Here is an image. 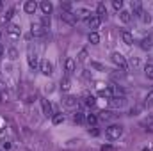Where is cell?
Returning <instances> with one entry per match:
<instances>
[{"label":"cell","instance_id":"obj_47","mask_svg":"<svg viewBox=\"0 0 153 151\" xmlns=\"http://www.w3.org/2000/svg\"><path fill=\"white\" fill-rule=\"evenodd\" d=\"M0 100H2V98H0Z\"/></svg>","mask_w":153,"mask_h":151},{"label":"cell","instance_id":"obj_44","mask_svg":"<svg viewBox=\"0 0 153 151\" xmlns=\"http://www.w3.org/2000/svg\"><path fill=\"white\" fill-rule=\"evenodd\" d=\"M152 123H153V117L146 119V121H143V124H144V126H148V124H152Z\"/></svg>","mask_w":153,"mask_h":151},{"label":"cell","instance_id":"obj_19","mask_svg":"<svg viewBox=\"0 0 153 151\" xmlns=\"http://www.w3.org/2000/svg\"><path fill=\"white\" fill-rule=\"evenodd\" d=\"M64 68H66V73L68 75H71L73 71H75V68H76V62H75V59H66V62H64Z\"/></svg>","mask_w":153,"mask_h":151},{"label":"cell","instance_id":"obj_32","mask_svg":"<svg viewBox=\"0 0 153 151\" xmlns=\"http://www.w3.org/2000/svg\"><path fill=\"white\" fill-rule=\"evenodd\" d=\"M71 7H73V5H71L70 2H61V11H64V13H73Z\"/></svg>","mask_w":153,"mask_h":151},{"label":"cell","instance_id":"obj_4","mask_svg":"<svg viewBox=\"0 0 153 151\" xmlns=\"http://www.w3.org/2000/svg\"><path fill=\"white\" fill-rule=\"evenodd\" d=\"M111 59H112V62H114L116 66H119L123 71H126V70H128V62H126V59H125L119 52H114V53L111 55Z\"/></svg>","mask_w":153,"mask_h":151},{"label":"cell","instance_id":"obj_18","mask_svg":"<svg viewBox=\"0 0 153 151\" xmlns=\"http://www.w3.org/2000/svg\"><path fill=\"white\" fill-rule=\"evenodd\" d=\"M121 39H123V43H125L126 46H132V44H134V36H132V32H128V30H121Z\"/></svg>","mask_w":153,"mask_h":151},{"label":"cell","instance_id":"obj_27","mask_svg":"<svg viewBox=\"0 0 153 151\" xmlns=\"http://www.w3.org/2000/svg\"><path fill=\"white\" fill-rule=\"evenodd\" d=\"M85 121H87L89 126H94V124L98 123V115H94V114H85Z\"/></svg>","mask_w":153,"mask_h":151},{"label":"cell","instance_id":"obj_45","mask_svg":"<svg viewBox=\"0 0 153 151\" xmlns=\"http://www.w3.org/2000/svg\"><path fill=\"white\" fill-rule=\"evenodd\" d=\"M2 55H4V46L0 44V57H2Z\"/></svg>","mask_w":153,"mask_h":151},{"label":"cell","instance_id":"obj_17","mask_svg":"<svg viewBox=\"0 0 153 151\" xmlns=\"http://www.w3.org/2000/svg\"><path fill=\"white\" fill-rule=\"evenodd\" d=\"M98 96H100V98H107V100H111V98H112V91H111V87H102V85H98Z\"/></svg>","mask_w":153,"mask_h":151},{"label":"cell","instance_id":"obj_5","mask_svg":"<svg viewBox=\"0 0 153 151\" xmlns=\"http://www.w3.org/2000/svg\"><path fill=\"white\" fill-rule=\"evenodd\" d=\"M39 70H41V73L45 76H50L53 73V64L48 61V59H45V61H41L39 62Z\"/></svg>","mask_w":153,"mask_h":151},{"label":"cell","instance_id":"obj_31","mask_svg":"<svg viewBox=\"0 0 153 151\" xmlns=\"http://www.w3.org/2000/svg\"><path fill=\"white\" fill-rule=\"evenodd\" d=\"M89 43H91V44H98V43H100L98 32H89Z\"/></svg>","mask_w":153,"mask_h":151},{"label":"cell","instance_id":"obj_37","mask_svg":"<svg viewBox=\"0 0 153 151\" xmlns=\"http://www.w3.org/2000/svg\"><path fill=\"white\" fill-rule=\"evenodd\" d=\"M41 23H43V27L48 30V27H50V16H43V20H41Z\"/></svg>","mask_w":153,"mask_h":151},{"label":"cell","instance_id":"obj_3","mask_svg":"<svg viewBox=\"0 0 153 151\" xmlns=\"http://www.w3.org/2000/svg\"><path fill=\"white\" fill-rule=\"evenodd\" d=\"M5 34H7V38L9 39L16 41V39H20V36H22V29H20L18 25L11 23V25H7V29H5Z\"/></svg>","mask_w":153,"mask_h":151},{"label":"cell","instance_id":"obj_14","mask_svg":"<svg viewBox=\"0 0 153 151\" xmlns=\"http://www.w3.org/2000/svg\"><path fill=\"white\" fill-rule=\"evenodd\" d=\"M130 7H132L130 14H134V16H139V14H141V11H143V4H141L139 0H132Z\"/></svg>","mask_w":153,"mask_h":151},{"label":"cell","instance_id":"obj_1","mask_svg":"<svg viewBox=\"0 0 153 151\" xmlns=\"http://www.w3.org/2000/svg\"><path fill=\"white\" fill-rule=\"evenodd\" d=\"M105 135H107V139H111V141L119 139V137L123 135V126H121V124H111V126H107V128H105Z\"/></svg>","mask_w":153,"mask_h":151},{"label":"cell","instance_id":"obj_2","mask_svg":"<svg viewBox=\"0 0 153 151\" xmlns=\"http://www.w3.org/2000/svg\"><path fill=\"white\" fill-rule=\"evenodd\" d=\"M46 34V29L43 27V23L41 21H32V25H30V36H34V38H43Z\"/></svg>","mask_w":153,"mask_h":151},{"label":"cell","instance_id":"obj_42","mask_svg":"<svg viewBox=\"0 0 153 151\" xmlns=\"http://www.w3.org/2000/svg\"><path fill=\"white\" fill-rule=\"evenodd\" d=\"M2 148H4L5 151H9V150H11V142H7V141H5V142H2Z\"/></svg>","mask_w":153,"mask_h":151},{"label":"cell","instance_id":"obj_28","mask_svg":"<svg viewBox=\"0 0 153 151\" xmlns=\"http://www.w3.org/2000/svg\"><path fill=\"white\" fill-rule=\"evenodd\" d=\"M76 61H78V62H85V61H87V50H85V48H82V50L78 52Z\"/></svg>","mask_w":153,"mask_h":151},{"label":"cell","instance_id":"obj_39","mask_svg":"<svg viewBox=\"0 0 153 151\" xmlns=\"http://www.w3.org/2000/svg\"><path fill=\"white\" fill-rule=\"evenodd\" d=\"M130 66H132V68H139V66H141V61H139L137 57H135V59L132 57V61H130Z\"/></svg>","mask_w":153,"mask_h":151},{"label":"cell","instance_id":"obj_15","mask_svg":"<svg viewBox=\"0 0 153 151\" xmlns=\"http://www.w3.org/2000/svg\"><path fill=\"white\" fill-rule=\"evenodd\" d=\"M96 16H98L102 21L107 18V7H105V4H103V2H100V4L96 5Z\"/></svg>","mask_w":153,"mask_h":151},{"label":"cell","instance_id":"obj_40","mask_svg":"<svg viewBox=\"0 0 153 151\" xmlns=\"http://www.w3.org/2000/svg\"><path fill=\"white\" fill-rule=\"evenodd\" d=\"M13 16H14V9H9V11L5 13V16H4V18H5V21H9Z\"/></svg>","mask_w":153,"mask_h":151},{"label":"cell","instance_id":"obj_8","mask_svg":"<svg viewBox=\"0 0 153 151\" xmlns=\"http://www.w3.org/2000/svg\"><path fill=\"white\" fill-rule=\"evenodd\" d=\"M125 103H126L125 96H112L109 100V107H112V109H121V107H125Z\"/></svg>","mask_w":153,"mask_h":151},{"label":"cell","instance_id":"obj_38","mask_svg":"<svg viewBox=\"0 0 153 151\" xmlns=\"http://www.w3.org/2000/svg\"><path fill=\"white\" fill-rule=\"evenodd\" d=\"M111 117H112V114L109 112V110H107V112L103 110V112H100V117H98V119H103V121H105V119H111Z\"/></svg>","mask_w":153,"mask_h":151},{"label":"cell","instance_id":"obj_11","mask_svg":"<svg viewBox=\"0 0 153 151\" xmlns=\"http://www.w3.org/2000/svg\"><path fill=\"white\" fill-rule=\"evenodd\" d=\"M100 23H102V20H100L96 14H93V16L87 20V27L91 29V32H96V29L100 27Z\"/></svg>","mask_w":153,"mask_h":151},{"label":"cell","instance_id":"obj_29","mask_svg":"<svg viewBox=\"0 0 153 151\" xmlns=\"http://www.w3.org/2000/svg\"><path fill=\"white\" fill-rule=\"evenodd\" d=\"M73 121L78 123V124H80V123H84V121H85V114H82V112H78V110H76V112L73 114Z\"/></svg>","mask_w":153,"mask_h":151},{"label":"cell","instance_id":"obj_33","mask_svg":"<svg viewBox=\"0 0 153 151\" xmlns=\"http://www.w3.org/2000/svg\"><path fill=\"white\" fill-rule=\"evenodd\" d=\"M7 55H9L11 61H16V59H18V50H16V48H9V50H7Z\"/></svg>","mask_w":153,"mask_h":151},{"label":"cell","instance_id":"obj_7","mask_svg":"<svg viewBox=\"0 0 153 151\" xmlns=\"http://www.w3.org/2000/svg\"><path fill=\"white\" fill-rule=\"evenodd\" d=\"M61 20H62V21H66L68 25H76L78 16H76L75 13H64V11H61Z\"/></svg>","mask_w":153,"mask_h":151},{"label":"cell","instance_id":"obj_46","mask_svg":"<svg viewBox=\"0 0 153 151\" xmlns=\"http://www.w3.org/2000/svg\"><path fill=\"white\" fill-rule=\"evenodd\" d=\"M0 9H2V2H0Z\"/></svg>","mask_w":153,"mask_h":151},{"label":"cell","instance_id":"obj_23","mask_svg":"<svg viewBox=\"0 0 153 151\" xmlns=\"http://www.w3.org/2000/svg\"><path fill=\"white\" fill-rule=\"evenodd\" d=\"M84 105H85V107H94V105H96V98H94L93 94H85V96H84Z\"/></svg>","mask_w":153,"mask_h":151},{"label":"cell","instance_id":"obj_21","mask_svg":"<svg viewBox=\"0 0 153 151\" xmlns=\"http://www.w3.org/2000/svg\"><path fill=\"white\" fill-rule=\"evenodd\" d=\"M70 87H71V80H70V76L66 75L62 80H61V91H62V93H68Z\"/></svg>","mask_w":153,"mask_h":151},{"label":"cell","instance_id":"obj_20","mask_svg":"<svg viewBox=\"0 0 153 151\" xmlns=\"http://www.w3.org/2000/svg\"><path fill=\"white\" fill-rule=\"evenodd\" d=\"M119 20H121V23H130V21H132V14H130V11L121 9V11H119Z\"/></svg>","mask_w":153,"mask_h":151},{"label":"cell","instance_id":"obj_12","mask_svg":"<svg viewBox=\"0 0 153 151\" xmlns=\"http://www.w3.org/2000/svg\"><path fill=\"white\" fill-rule=\"evenodd\" d=\"M41 109H43V114L46 115V117H52L53 112H52V103L46 100V98H41Z\"/></svg>","mask_w":153,"mask_h":151},{"label":"cell","instance_id":"obj_9","mask_svg":"<svg viewBox=\"0 0 153 151\" xmlns=\"http://www.w3.org/2000/svg\"><path fill=\"white\" fill-rule=\"evenodd\" d=\"M39 9H41L43 16H50L52 11H53V5H52V2H48V0H43V2H39Z\"/></svg>","mask_w":153,"mask_h":151},{"label":"cell","instance_id":"obj_41","mask_svg":"<svg viewBox=\"0 0 153 151\" xmlns=\"http://www.w3.org/2000/svg\"><path fill=\"white\" fill-rule=\"evenodd\" d=\"M89 135H93V137H96V135H100V132H98V130H96V128L93 126V130L89 128Z\"/></svg>","mask_w":153,"mask_h":151},{"label":"cell","instance_id":"obj_43","mask_svg":"<svg viewBox=\"0 0 153 151\" xmlns=\"http://www.w3.org/2000/svg\"><path fill=\"white\" fill-rule=\"evenodd\" d=\"M102 151H112V146L107 144V146H102Z\"/></svg>","mask_w":153,"mask_h":151},{"label":"cell","instance_id":"obj_26","mask_svg":"<svg viewBox=\"0 0 153 151\" xmlns=\"http://www.w3.org/2000/svg\"><path fill=\"white\" fill-rule=\"evenodd\" d=\"M76 13H78V18H84V20H85V21H87V20H89V18H91V16H93V14H91V11H89V9H78V11H76Z\"/></svg>","mask_w":153,"mask_h":151},{"label":"cell","instance_id":"obj_24","mask_svg":"<svg viewBox=\"0 0 153 151\" xmlns=\"http://www.w3.org/2000/svg\"><path fill=\"white\" fill-rule=\"evenodd\" d=\"M111 91H112V96H125V89L121 85H111Z\"/></svg>","mask_w":153,"mask_h":151},{"label":"cell","instance_id":"obj_22","mask_svg":"<svg viewBox=\"0 0 153 151\" xmlns=\"http://www.w3.org/2000/svg\"><path fill=\"white\" fill-rule=\"evenodd\" d=\"M137 18H139V20H141V21H143V23H146V25H148V23H150V21H152V14H150V13H148V11H144V9H143V11H141V14H139V16H137Z\"/></svg>","mask_w":153,"mask_h":151},{"label":"cell","instance_id":"obj_30","mask_svg":"<svg viewBox=\"0 0 153 151\" xmlns=\"http://www.w3.org/2000/svg\"><path fill=\"white\" fill-rule=\"evenodd\" d=\"M52 123H53V124L64 123V115H62V114H53V115H52Z\"/></svg>","mask_w":153,"mask_h":151},{"label":"cell","instance_id":"obj_10","mask_svg":"<svg viewBox=\"0 0 153 151\" xmlns=\"http://www.w3.org/2000/svg\"><path fill=\"white\" fill-rule=\"evenodd\" d=\"M38 7H39V4L38 2H34V0H27V2L23 4V11H25L27 14H34Z\"/></svg>","mask_w":153,"mask_h":151},{"label":"cell","instance_id":"obj_6","mask_svg":"<svg viewBox=\"0 0 153 151\" xmlns=\"http://www.w3.org/2000/svg\"><path fill=\"white\" fill-rule=\"evenodd\" d=\"M27 61H29V66H30V70H38V68H39V59H38V55H36V52H32V48H30V46H29Z\"/></svg>","mask_w":153,"mask_h":151},{"label":"cell","instance_id":"obj_25","mask_svg":"<svg viewBox=\"0 0 153 151\" xmlns=\"http://www.w3.org/2000/svg\"><path fill=\"white\" fill-rule=\"evenodd\" d=\"M144 75H146L148 80H153V62H148L144 66Z\"/></svg>","mask_w":153,"mask_h":151},{"label":"cell","instance_id":"obj_34","mask_svg":"<svg viewBox=\"0 0 153 151\" xmlns=\"http://www.w3.org/2000/svg\"><path fill=\"white\" fill-rule=\"evenodd\" d=\"M144 105L146 107H153V89L148 93V96H146V101H144Z\"/></svg>","mask_w":153,"mask_h":151},{"label":"cell","instance_id":"obj_13","mask_svg":"<svg viewBox=\"0 0 153 151\" xmlns=\"http://www.w3.org/2000/svg\"><path fill=\"white\" fill-rule=\"evenodd\" d=\"M139 46H141L144 52L152 50V46H153V36H146V38H143V39H141V43H139Z\"/></svg>","mask_w":153,"mask_h":151},{"label":"cell","instance_id":"obj_36","mask_svg":"<svg viewBox=\"0 0 153 151\" xmlns=\"http://www.w3.org/2000/svg\"><path fill=\"white\" fill-rule=\"evenodd\" d=\"M91 66H93L94 70H98V71H105V66H103V64H100V62H94V61H93V62H91Z\"/></svg>","mask_w":153,"mask_h":151},{"label":"cell","instance_id":"obj_16","mask_svg":"<svg viewBox=\"0 0 153 151\" xmlns=\"http://www.w3.org/2000/svg\"><path fill=\"white\" fill-rule=\"evenodd\" d=\"M64 105L68 109H78V98L76 96H66L64 98Z\"/></svg>","mask_w":153,"mask_h":151},{"label":"cell","instance_id":"obj_35","mask_svg":"<svg viewBox=\"0 0 153 151\" xmlns=\"http://www.w3.org/2000/svg\"><path fill=\"white\" fill-rule=\"evenodd\" d=\"M112 7L116 11H121L123 9V0H112Z\"/></svg>","mask_w":153,"mask_h":151}]
</instances>
